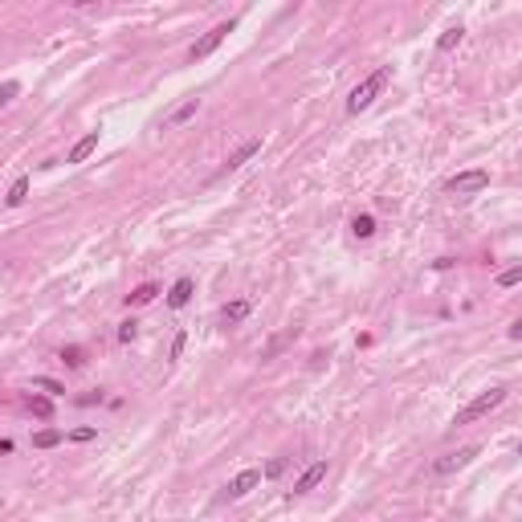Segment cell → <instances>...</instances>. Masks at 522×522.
Masks as SVG:
<instances>
[{
	"instance_id": "cell-1",
	"label": "cell",
	"mask_w": 522,
	"mask_h": 522,
	"mask_svg": "<svg viewBox=\"0 0 522 522\" xmlns=\"http://www.w3.org/2000/svg\"><path fill=\"white\" fill-rule=\"evenodd\" d=\"M388 82H392V66L372 70V73H367V78L355 86V90L347 94V115H363V111H367V106H372V102L383 94V86H388Z\"/></svg>"
},
{
	"instance_id": "cell-2",
	"label": "cell",
	"mask_w": 522,
	"mask_h": 522,
	"mask_svg": "<svg viewBox=\"0 0 522 522\" xmlns=\"http://www.w3.org/2000/svg\"><path fill=\"white\" fill-rule=\"evenodd\" d=\"M506 396H510V392H506L502 383H494L490 392H481V396H474L465 408H457V412H453V425H474V421H481V416H490L494 408L506 404Z\"/></svg>"
},
{
	"instance_id": "cell-3",
	"label": "cell",
	"mask_w": 522,
	"mask_h": 522,
	"mask_svg": "<svg viewBox=\"0 0 522 522\" xmlns=\"http://www.w3.org/2000/svg\"><path fill=\"white\" fill-rule=\"evenodd\" d=\"M237 29V21H220V24H213L200 41H192V49H188V62H204L209 53H216V49L225 45V37Z\"/></svg>"
},
{
	"instance_id": "cell-4",
	"label": "cell",
	"mask_w": 522,
	"mask_h": 522,
	"mask_svg": "<svg viewBox=\"0 0 522 522\" xmlns=\"http://www.w3.org/2000/svg\"><path fill=\"white\" fill-rule=\"evenodd\" d=\"M445 188L453 192V196H474V192H486L490 188V171L486 167H470V171H457Z\"/></svg>"
},
{
	"instance_id": "cell-5",
	"label": "cell",
	"mask_w": 522,
	"mask_h": 522,
	"mask_svg": "<svg viewBox=\"0 0 522 522\" xmlns=\"http://www.w3.org/2000/svg\"><path fill=\"white\" fill-rule=\"evenodd\" d=\"M477 453H481V445H465V449H457V453L437 457V461H432V477H449V474H457V470H465Z\"/></svg>"
},
{
	"instance_id": "cell-6",
	"label": "cell",
	"mask_w": 522,
	"mask_h": 522,
	"mask_svg": "<svg viewBox=\"0 0 522 522\" xmlns=\"http://www.w3.org/2000/svg\"><path fill=\"white\" fill-rule=\"evenodd\" d=\"M261 477H265V470H241L237 477H229V486H225V494H220V498H225V502L245 498L249 490H258V486H261Z\"/></svg>"
},
{
	"instance_id": "cell-7",
	"label": "cell",
	"mask_w": 522,
	"mask_h": 522,
	"mask_svg": "<svg viewBox=\"0 0 522 522\" xmlns=\"http://www.w3.org/2000/svg\"><path fill=\"white\" fill-rule=\"evenodd\" d=\"M261 147H265V143H261V139H249V143H241L237 151H233V155L225 160V167H220L216 176H229V171H237V167H245V164H249V160H253V155H261Z\"/></svg>"
},
{
	"instance_id": "cell-8",
	"label": "cell",
	"mask_w": 522,
	"mask_h": 522,
	"mask_svg": "<svg viewBox=\"0 0 522 522\" xmlns=\"http://www.w3.org/2000/svg\"><path fill=\"white\" fill-rule=\"evenodd\" d=\"M192 294H196V282H192V278H176V282H171V290H167V306H171V310H184L192 302Z\"/></svg>"
},
{
	"instance_id": "cell-9",
	"label": "cell",
	"mask_w": 522,
	"mask_h": 522,
	"mask_svg": "<svg viewBox=\"0 0 522 522\" xmlns=\"http://www.w3.org/2000/svg\"><path fill=\"white\" fill-rule=\"evenodd\" d=\"M323 477H327V461H314V465H306V470L298 474V481H294V494H310Z\"/></svg>"
},
{
	"instance_id": "cell-10",
	"label": "cell",
	"mask_w": 522,
	"mask_h": 522,
	"mask_svg": "<svg viewBox=\"0 0 522 522\" xmlns=\"http://www.w3.org/2000/svg\"><path fill=\"white\" fill-rule=\"evenodd\" d=\"M98 151V131H90V135H82V139L70 147V155H66V164H86L90 155Z\"/></svg>"
},
{
	"instance_id": "cell-11",
	"label": "cell",
	"mask_w": 522,
	"mask_h": 522,
	"mask_svg": "<svg viewBox=\"0 0 522 522\" xmlns=\"http://www.w3.org/2000/svg\"><path fill=\"white\" fill-rule=\"evenodd\" d=\"M196 111H200V98H188V102H180L171 115H167V122L164 127H184L188 119H196Z\"/></svg>"
},
{
	"instance_id": "cell-12",
	"label": "cell",
	"mask_w": 522,
	"mask_h": 522,
	"mask_svg": "<svg viewBox=\"0 0 522 522\" xmlns=\"http://www.w3.org/2000/svg\"><path fill=\"white\" fill-rule=\"evenodd\" d=\"M249 310H253V302H249V298H237V302H225V306H220V318H225V323H245Z\"/></svg>"
},
{
	"instance_id": "cell-13",
	"label": "cell",
	"mask_w": 522,
	"mask_h": 522,
	"mask_svg": "<svg viewBox=\"0 0 522 522\" xmlns=\"http://www.w3.org/2000/svg\"><path fill=\"white\" fill-rule=\"evenodd\" d=\"M155 298H160V285L143 282V285H135V290L127 294V306H147V302H155Z\"/></svg>"
},
{
	"instance_id": "cell-14",
	"label": "cell",
	"mask_w": 522,
	"mask_h": 522,
	"mask_svg": "<svg viewBox=\"0 0 522 522\" xmlns=\"http://www.w3.org/2000/svg\"><path fill=\"white\" fill-rule=\"evenodd\" d=\"M66 437L70 432H62V428H41V432H33V449H57Z\"/></svg>"
},
{
	"instance_id": "cell-15",
	"label": "cell",
	"mask_w": 522,
	"mask_h": 522,
	"mask_svg": "<svg viewBox=\"0 0 522 522\" xmlns=\"http://www.w3.org/2000/svg\"><path fill=\"white\" fill-rule=\"evenodd\" d=\"M351 237H355V241L376 237V216H372V213H359V216H351Z\"/></svg>"
},
{
	"instance_id": "cell-16",
	"label": "cell",
	"mask_w": 522,
	"mask_h": 522,
	"mask_svg": "<svg viewBox=\"0 0 522 522\" xmlns=\"http://www.w3.org/2000/svg\"><path fill=\"white\" fill-rule=\"evenodd\" d=\"M461 37H465V29H461V24H449V29L437 37V53H449V49H457V45H461Z\"/></svg>"
},
{
	"instance_id": "cell-17",
	"label": "cell",
	"mask_w": 522,
	"mask_h": 522,
	"mask_svg": "<svg viewBox=\"0 0 522 522\" xmlns=\"http://www.w3.org/2000/svg\"><path fill=\"white\" fill-rule=\"evenodd\" d=\"M24 196H29V176H17L4 200H8V209H17V204H24Z\"/></svg>"
},
{
	"instance_id": "cell-18",
	"label": "cell",
	"mask_w": 522,
	"mask_h": 522,
	"mask_svg": "<svg viewBox=\"0 0 522 522\" xmlns=\"http://www.w3.org/2000/svg\"><path fill=\"white\" fill-rule=\"evenodd\" d=\"M33 388L45 392V396H66V383L53 380V376H33Z\"/></svg>"
},
{
	"instance_id": "cell-19",
	"label": "cell",
	"mask_w": 522,
	"mask_h": 522,
	"mask_svg": "<svg viewBox=\"0 0 522 522\" xmlns=\"http://www.w3.org/2000/svg\"><path fill=\"white\" fill-rule=\"evenodd\" d=\"M510 285H522V265H510L498 274V290H510Z\"/></svg>"
},
{
	"instance_id": "cell-20",
	"label": "cell",
	"mask_w": 522,
	"mask_h": 522,
	"mask_svg": "<svg viewBox=\"0 0 522 522\" xmlns=\"http://www.w3.org/2000/svg\"><path fill=\"white\" fill-rule=\"evenodd\" d=\"M29 412H33V416H41V421H49V416H53V404H49V396H33V400H29Z\"/></svg>"
},
{
	"instance_id": "cell-21",
	"label": "cell",
	"mask_w": 522,
	"mask_h": 522,
	"mask_svg": "<svg viewBox=\"0 0 522 522\" xmlns=\"http://www.w3.org/2000/svg\"><path fill=\"white\" fill-rule=\"evenodd\" d=\"M135 339H139V323H135V318L119 323V343H135Z\"/></svg>"
},
{
	"instance_id": "cell-22",
	"label": "cell",
	"mask_w": 522,
	"mask_h": 522,
	"mask_svg": "<svg viewBox=\"0 0 522 522\" xmlns=\"http://www.w3.org/2000/svg\"><path fill=\"white\" fill-rule=\"evenodd\" d=\"M62 363H70V367H82V363H86V351H82V347H62Z\"/></svg>"
},
{
	"instance_id": "cell-23",
	"label": "cell",
	"mask_w": 522,
	"mask_h": 522,
	"mask_svg": "<svg viewBox=\"0 0 522 522\" xmlns=\"http://www.w3.org/2000/svg\"><path fill=\"white\" fill-rule=\"evenodd\" d=\"M285 470H290V457H274V461L265 465V477H282Z\"/></svg>"
},
{
	"instance_id": "cell-24",
	"label": "cell",
	"mask_w": 522,
	"mask_h": 522,
	"mask_svg": "<svg viewBox=\"0 0 522 522\" xmlns=\"http://www.w3.org/2000/svg\"><path fill=\"white\" fill-rule=\"evenodd\" d=\"M17 94H21V82H13V78H8V82L0 86V102L8 106V102H13V98H17Z\"/></svg>"
},
{
	"instance_id": "cell-25",
	"label": "cell",
	"mask_w": 522,
	"mask_h": 522,
	"mask_svg": "<svg viewBox=\"0 0 522 522\" xmlns=\"http://www.w3.org/2000/svg\"><path fill=\"white\" fill-rule=\"evenodd\" d=\"M94 437H98V428H90V425H82V428L70 432V441H78V445H86V441H94Z\"/></svg>"
},
{
	"instance_id": "cell-26",
	"label": "cell",
	"mask_w": 522,
	"mask_h": 522,
	"mask_svg": "<svg viewBox=\"0 0 522 522\" xmlns=\"http://www.w3.org/2000/svg\"><path fill=\"white\" fill-rule=\"evenodd\" d=\"M184 347H188V334L180 331L176 339H171V359H180V355H184Z\"/></svg>"
},
{
	"instance_id": "cell-27",
	"label": "cell",
	"mask_w": 522,
	"mask_h": 522,
	"mask_svg": "<svg viewBox=\"0 0 522 522\" xmlns=\"http://www.w3.org/2000/svg\"><path fill=\"white\" fill-rule=\"evenodd\" d=\"M102 400H106L102 392H86V396H78V404H82V408H90V404H102Z\"/></svg>"
},
{
	"instance_id": "cell-28",
	"label": "cell",
	"mask_w": 522,
	"mask_h": 522,
	"mask_svg": "<svg viewBox=\"0 0 522 522\" xmlns=\"http://www.w3.org/2000/svg\"><path fill=\"white\" fill-rule=\"evenodd\" d=\"M506 334H510V339H522V314H519V318H514V327H510V331H506Z\"/></svg>"
},
{
	"instance_id": "cell-29",
	"label": "cell",
	"mask_w": 522,
	"mask_h": 522,
	"mask_svg": "<svg viewBox=\"0 0 522 522\" xmlns=\"http://www.w3.org/2000/svg\"><path fill=\"white\" fill-rule=\"evenodd\" d=\"M519 457H522V441H519Z\"/></svg>"
}]
</instances>
